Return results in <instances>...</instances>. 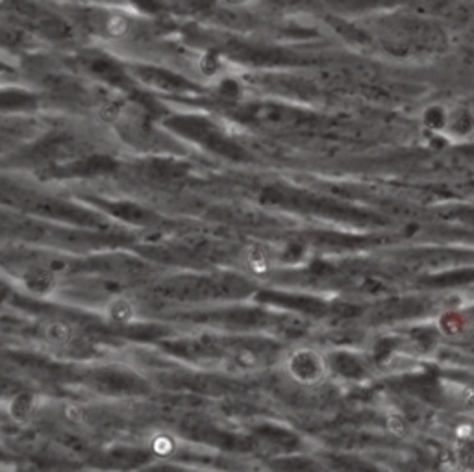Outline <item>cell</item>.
<instances>
[{"label": "cell", "instance_id": "obj_2", "mask_svg": "<svg viewBox=\"0 0 474 472\" xmlns=\"http://www.w3.org/2000/svg\"><path fill=\"white\" fill-rule=\"evenodd\" d=\"M152 10L173 13H204L214 6V0H147Z\"/></svg>", "mask_w": 474, "mask_h": 472}, {"label": "cell", "instance_id": "obj_3", "mask_svg": "<svg viewBox=\"0 0 474 472\" xmlns=\"http://www.w3.org/2000/svg\"><path fill=\"white\" fill-rule=\"evenodd\" d=\"M13 37H15L13 32H10L6 27L0 25V41H10V39H13Z\"/></svg>", "mask_w": 474, "mask_h": 472}, {"label": "cell", "instance_id": "obj_1", "mask_svg": "<svg viewBox=\"0 0 474 472\" xmlns=\"http://www.w3.org/2000/svg\"><path fill=\"white\" fill-rule=\"evenodd\" d=\"M3 8L10 17L19 20L20 25L39 34L51 37H64L69 34V27L64 20L45 6L32 3V0H6Z\"/></svg>", "mask_w": 474, "mask_h": 472}]
</instances>
